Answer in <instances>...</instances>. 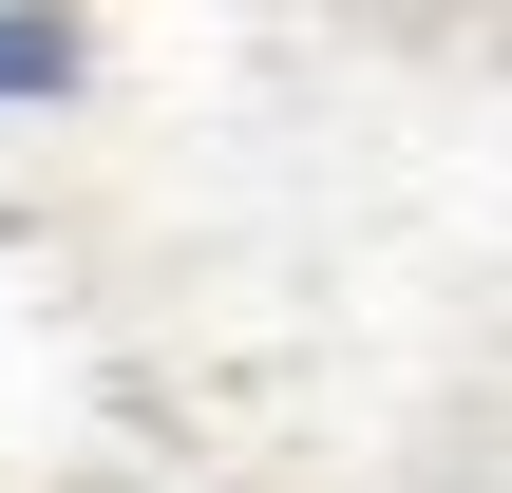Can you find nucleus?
Segmentation results:
<instances>
[{"instance_id":"f257e3e1","label":"nucleus","mask_w":512,"mask_h":493,"mask_svg":"<svg viewBox=\"0 0 512 493\" xmlns=\"http://www.w3.org/2000/svg\"><path fill=\"white\" fill-rule=\"evenodd\" d=\"M76 57H95V38H76V0H0V114H57V95H76Z\"/></svg>"}]
</instances>
